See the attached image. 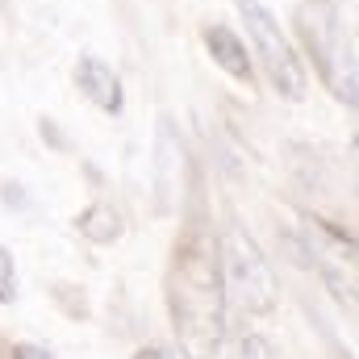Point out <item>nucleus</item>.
Segmentation results:
<instances>
[{
	"instance_id": "39448f33",
	"label": "nucleus",
	"mask_w": 359,
	"mask_h": 359,
	"mask_svg": "<svg viewBox=\"0 0 359 359\" xmlns=\"http://www.w3.org/2000/svg\"><path fill=\"white\" fill-rule=\"evenodd\" d=\"M192 184V159L180 138L172 113H159L155 121V209L159 217H172Z\"/></svg>"
},
{
	"instance_id": "423d86ee",
	"label": "nucleus",
	"mask_w": 359,
	"mask_h": 359,
	"mask_svg": "<svg viewBox=\"0 0 359 359\" xmlns=\"http://www.w3.org/2000/svg\"><path fill=\"white\" fill-rule=\"evenodd\" d=\"M72 80H76V88L84 92V100H92L100 113L117 117V113L126 109V88H121V76H117L104 59H96V55H80V59H76Z\"/></svg>"
},
{
	"instance_id": "7ed1b4c3",
	"label": "nucleus",
	"mask_w": 359,
	"mask_h": 359,
	"mask_svg": "<svg viewBox=\"0 0 359 359\" xmlns=\"http://www.w3.org/2000/svg\"><path fill=\"white\" fill-rule=\"evenodd\" d=\"M217 268H222L226 301H234L251 318L276 313V301H280L276 268L264 255V247L251 238V230H243V222L222 226V234H217Z\"/></svg>"
},
{
	"instance_id": "1a4fd4ad",
	"label": "nucleus",
	"mask_w": 359,
	"mask_h": 359,
	"mask_svg": "<svg viewBox=\"0 0 359 359\" xmlns=\"http://www.w3.org/2000/svg\"><path fill=\"white\" fill-rule=\"evenodd\" d=\"M17 301V264L8 255V247H0V305Z\"/></svg>"
},
{
	"instance_id": "9d476101",
	"label": "nucleus",
	"mask_w": 359,
	"mask_h": 359,
	"mask_svg": "<svg viewBox=\"0 0 359 359\" xmlns=\"http://www.w3.org/2000/svg\"><path fill=\"white\" fill-rule=\"evenodd\" d=\"M234 359H276V351H271V343L264 334H247V339L238 343Z\"/></svg>"
},
{
	"instance_id": "20e7f679",
	"label": "nucleus",
	"mask_w": 359,
	"mask_h": 359,
	"mask_svg": "<svg viewBox=\"0 0 359 359\" xmlns=\"http://www.w3.org/2000/svg\"><path fill=\"white\" fill-rule=\"evenodd\" d=\"M234 8L243 17V29H247V38L255 46V55L264 59V72H268L276 96L288 100V104H301L305 100V63L292 50L288 34L276 25V17L259 0H234Z\"/></svg>"
},
{
	"instance_id": "f8f14e48",
	"label": "nucleus",
	"mask_w": 359,
	"mask_h": 359,
	"mask_svg": "<svg viewBox=\"0 0 359 359\" xmlns=\"http://www.w3.org/2000/svg\"><path fill=\"white\" fill-rule=\"evenodd\" d=\"M134 359H172V355H168L163 347H142V351H138Z\"/></svg>"
},
{
	"instance_id": "9b49d317",
	"label": "nucleus",
	"mask_w": 359,
	"mask_h": 359,
	"mask_svg": "<svg viewBox=\"0 0 359 359\" xmlns=\"http://www.w3.org/2000/svg\"><path fill=\"white\" fill-rule=\"evenodd\" d=\"M8 359H55L46 347H38V343H13L8 347Z\"/></svg>"
},
{
	"instance_id": "6e6552de",
	"label": "nucleus",
	"mask_w": 359,
	"mask_h": 359,
	"mask_svg": "<svg viewBox=\"0 0 359 359\" xmlns=\"http://www.w3.org/2000/svg\"><path fill=\"white\" fill-rule=\"evenodd\" d=\"M76 234H80L84 243H92V247H113V243L126 234V222H121L117 205H109V201H92L88 209L76 213Z\"/></svg>"
},
{
	"instance_id": "f257e3e1",
	"label": "nucleus",
	"mask_w": 359,
	"mask_h": 359,
	"mask_svg": "<svg viewBox=\"0 0 359 359\" xmlns=\"http://www.w3.org/2000/svg\"><path fill=\"white\" fill-rule=\"evenodd\" d=\"M168 313L184 359H217L226 343V288L217 268V238L205 226L180 234L168 268Z\"/></svg>"
},
{
	"instance_id": "f03ea898",
	"label": "nucleus",
	"mask_w": 359,
	"mask_h": 359,
	"mask_svg": "<svg viewBox=\"0 0 359 359\" xmlns=\"http://www.w3.org/2000/svg\"><path fill=\"white\" fill-rule=\"evenodd\" d=\"M297 38L305 46V55L313 59L322 84L330 88L334 100H343L347 109L359 104V72H355V55L347 42V25H343V8L339 0H301L292 13Z\"/></svg>"
},
{
	"instance_id": "0eeeda50",
	"label": "nucleus",
	"mask_w": 359,
	"mask_h": 359,
	"mask_svg": "<svg viewBox=\"0 0 359 359\" xmlns=\"http://www.w3.org/2000/svg\"><path fill=\"white\" fill-rule=\"evenodd\" d=\"M201 42H205V50H209V59H213V63H217L230 80H238V84H255L251 55H247L243 38H238L230 25H222V21L205 25V29H201Z\"/></svg>"
}]
</instances>
